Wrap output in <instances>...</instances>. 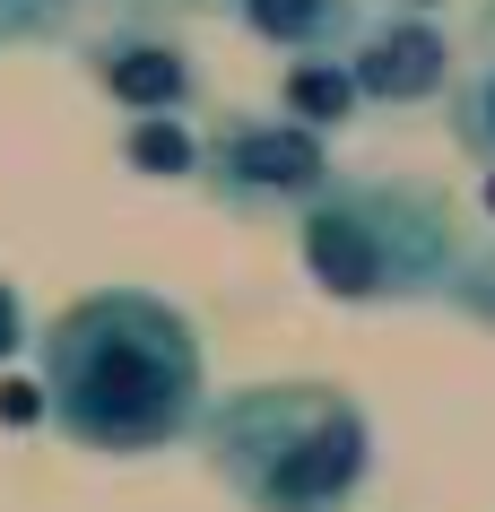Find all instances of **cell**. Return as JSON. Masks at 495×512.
I'll return each instance as SVG.
<instances>
[{
	"label": "cell",
	"instance_id": "12",
	"mask_svg": "<svg viewBox=\"0 0 495 512\" xmlns=\"http://www.w3.org/2000/svg\"><path fill=\"white\" fill-rule=\"evenodd\" d=\"M70 9H53V0H0V44H35V35H53Z\"/></svg>",
	"mask_w": 495,
	"mask_h": 512
},
{
	"label": "cell",
	"instance_id": "6",
	"mask_svg": "<svg viewBox=\"0 0 495 512\" xmlns=\"http://www.w3.org/2000/svg\"><path fill=\"white\" fill-rule=\"evenodd\" d=\"M348 79H357L365 105H435V96H452V79H461V61H452V35L435 27V18H417V9H365V27L348 35Z\"/></svg>",
	"mask_w": 495,
	"mask_h": 512
},
{
	"label": "cell",
	"instance_id": "15",
	"mask_svg": "<svg viewBox=\"0 0 495 512\" xmlns=\"http://www.w3.org/2000/svg\"><path fill=\"white\" fill-rule=\"evenodd\" d=\"M53 9H70V0H53Z\"/></svg>",
	"mask_w": 495,
	"mask_h": 512
},
{
	"label": "cell",
	"instance_id": "10",
	"mask_svg": "<svg viewBox=\"0 0 495 512\" xmlns=\"http://www.w3.org/2000/svg\"><path fill=\"white\" fill-rule=\"evenodd\" d=\"M443 122H452V139H461L478 165H495V44L469 61L461 79H452V96H443Z\"/></svg>",
	"mask_w": 495,
	"mask_h": 512
},
{
	"label": "cell",
	"instance_id": "7",
	"mask_svg": "<svg viewBox=\"0 0 495 512\" xmlns=\"http://www.w3.org/2000/svg\"><path fill=\"white\" fill-rule=\"evenodd\" d=\"M226 9L278 61H322V53H348V35L365 27L374 0H226Z\"/></svg>",
	"mask_w": 495,
	"mask_h": 512
},
{
	"label": "cell",
	"instance_id": "4",
	"mask_svg": "<svg viewBox=\"0 0 495 512\" xmlns=\"http://www.w3.org/2000/svg\"><path fill=\"white\" fill-rule=\"evenodd\" d=\"M226 217H287L296 226L330 183H339V157H330L322 131H304L287 113L261 105H209L200 113V174H192Z\"/></svg>",
	"mask_w": 495,
	"mask_h": 512
},
{
	"label": "cell",
	"instance_id": "3",
	"mask_svg": "<svg viewBox=\"0 0 495 512\" xmlns=\"http://www.w3.org/2000/svg\"><path fill=\"white\" fill-rule=\"evenodd\" d=\"M461 217L435 183H391V174H339L296 217V261L330 304L348 313H400V304L452 296L461 270Z\"/></svg>",
	"mask_w": 495,
	"mask_h": 512
},
{
	"label": "cell",
	"instance_id": "9",
	"mask_svg": "<svg viewBox=\"0 0 495 512\" xmlns=\"http://www.w3.org/2000/svg\"><path fill=\"white\" fill-rule=\"evenodd\" d=\"M122 165L148 183H192L200 174V122H122Z\"/></svg>",
	"mask_w": 495,
	"mask_h": 512
},
{
	"label": "cell",
	"instance_id": "1",
	"mask_svg": "<svg viewBox=\"0 0 495 512\" xmlns=\"http://www.w3.org/2000/svg\"><path fill=\"white\" fill-rule=\"evenodd\" d=\"M35 382L61 443L105 460H148L200 434L209 348L192 313L157 287H87L44 322Z\"/></svg>",
	"mask_w": 495,
	"mask_h": 512
},
{
	"label": "cell",
	"instance_id": "11",
	"mask_svg": "<svg viewBox=\"0 0 495 512\" xmlns=\"http://www.w3.org/2000/svg\"><path fill=\"white\" fill-rule=\"evenodd\" d=\"M443 304H452V313H469V322H487V330H495V235H487V243H469V252H461V270H452V296H443Z\"/></svg>",
	"mask_w": 495,
	"mask_h": 512
},
{
	"label": "cell",
	"instance_id": "5",
	"mask_svg": "<svg viewBox=\"0 0 495 512\" xmlns=\"http://www.w3.org/2000/svg\"><path fill=\"white\" fill-rule=\"evenodd\" d=\"M87 70L131 122H200L209 113V70L183 35H157V27L87 35Z\"/></svg>",
	"mask_w": 495,
	"mask_h": 512
},
{
	"label": "cell",
	"instance_id": "2",
	"mask_svg": "<svg viewBox=\"0 0 495 512\" xmlns=\"http://www.w3.org/2000/svg\"><path fill=\"white\" fill-rule=\"evenodd\" d=\"M192 443L244 512H357L374 486V426L357 391L313 374L218 391Z\"/></svg>",
	"mask_w": 495,
	"mask_h": 512
},
{
	"label": "cell",
	"instance_id": "13",
	"mask_svg": "<svg viewBox=\"0 0 495 512\" xmlns=\"http://www.w3.org/2000/svg\"><path fill=\"white\" fill-rule=\"evenodd\" d=\"M487 44H495V0H487Z\"/></svg>",
	"mask_w": 495,
	"mask_h": 512
},
{
	"label": "cell",
	"instance_id": "14",
	"mask_svg": "<svg viewBox=\"0 0 495 512\" xmlns=\"http://www.w3.org/2000/svg\"><path fill=\"white\" fill-rule=\"evenodd\" d=\"M157 9H192V0H157Z\"/></svg>",
	"mask_w": 495,
	"mask_h": 512
},
{
	"label": "cell",
	"instance_id": "8",
	"mask_svg": "<svg viewBox=\"0 0 495 512\" xmlns=\"http://www.w3.org/2000/svg\"><path fill=\"white\" fill-rule=\"evenodd\" d=\"M270 113H287V122H304V131L330 139L339 122L365 113V96H357V79H348V61L322 53V61H287V70H278V105Z\"/></svg>",
	"mask_w": 495,
	"mask_h": 512
}]
</instances>
